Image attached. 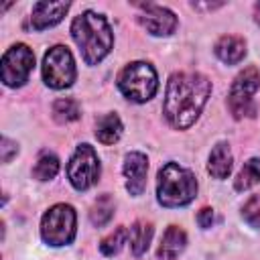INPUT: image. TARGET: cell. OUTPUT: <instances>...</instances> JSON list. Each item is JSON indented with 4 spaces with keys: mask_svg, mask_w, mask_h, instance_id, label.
Segmentation results:
<instances>
[{
    "mask_svg": "<svg viewBox=\"0 0 260 260\" xmlns=\"http://www.w3.org/2000/svg\"><path fill=\"white\" fill-rule=\"evenodd\" d=\"M211 91V81L201 73H173L167 81L162 112L177 130L189 128L201 114Z\"/></svg>",
    "mask_w": 260,
    "mask_h": 260,
    "instance_id": "6da1fadb",
    "label": "cell"
},
{
    "mask_svg": "<svg viewBox=\"0 0 260 260\" xmlns=\"http://www.w3.org/2000/svg\"><path fill=\"white\" fill-rule=\"evenodd\" d=\"M71 37L87 65H98L112 51L114 45V35L106 16L93 10H85L73 18Z\"/></svg>",
    "mask_w": 260,
    "mask_h": 260,
    "instance_id": "7a4b0ae2",
    "label": "cell"
},
{
    "mask_svg": "<svg viewBox=\"0 0 260 260\" xmlns=\"http://www.w3.org/2000/svg\"><path fill=\"white\" fill-rule=\"evenodd\" d=\"M195 195H197V179L189 169L177 162H167L158 171L156 199L160 205L181 207V205L191 203Z\"/></svg>",
    "mask_w": 260,
    "mask_h": 260,
    "instance_id": "3957f363",
    "label": "cell"
},
{
    "mask_svg": "<svg viewBox=\"0 0 260 260\" xmlns=\"http://www.w3.org/2000/svg\"><path fill=\"white\" fill-rule=\"evenodd\" d=\"M118 87L128 100H132L136 104L148 102L150 98H154V93L158 89L156 71L146 61L128 63L118 75Z\"/></svg>",
    "mask_w": 260,
    "mask_h": 260,
    "instance_id": "277c9868",
    "label": "cell"
},
{
    "mask_svg": "<svg viewBox=\"0 0 260 260\" xmlns=\"http://www.w3.org/2000/svg\"><path fill=\"white\" fill-rule=\"evenodd\" d=\"M75 209L67 203L53 205L41 219V236L49 246H67L75 238Z\"/></svg>",
    "mask_w": 260,
    "mask_h": 260,
    "instance_id": "5b68a950",
    "label": "cell"
},
{
    "mask_svg": "<svg viewBox=\"0 0 260 260\" xmlns=\"http://www.w3.org/2000/svg\"><path fill=\"white\" fill-rule=\"evenodd\" d=\"M43 79L53 89H65L75 81V61L67 47L55 45L45 53Z\"/></svg>",
    "mask_w": 260,
    "mask_h": 260,
    "instance_id": "8992f818",
    "label": "cell"
},
{
    "mask_svg": "<svg viewBox=\"0 0 260 260\" xmlns=\"http://www.w3.org/2000/svg\"><path fill=\"white\" fill-rule=\"evenodd\" d=\"M260 87V71L256 67H248L244 69L232 83L230 93H228V108L234 114V118H246V116H254L256 108L252 102V95L256 93V89Z\"/></svg>",
    "mask_w": 260,
    "mask_h": 260,
    "instance_id": "52a82bcc",
    "label": "cell"
},
{
    "mask_svg": "<svg viewBox=\"0 0 260 260\" xmlns=\"http://www.w3.org/2000/svg\"><path fill=\"white\" fill-rule=\"evenodd\" d=\"M69 183L77 191H87L100 179V158L89 144H79L67 165Z\"/></svg>",
    "mask_w": 260,
    "mask_h": 260,
    "instance_id": "ba28073f",
    "label": "cell"
},
{
    "mask_svg": "<svg viewBox=\"0 0 260 260\" xmlns=\"http://www.w3.org/2000/svg\"><path fill=\"white\" fill-rule=\"evenodd\" d=\"M35 67V53L30 47L18 43L12 45L4 57H2V65H0V77L4 81V85L8 87H20L28 81V75Z\"/></svg>",
    "mask_w": 260,
    "mask_h": 260,
    "instance_id": "9c48e42d",
    "label": "cell"
},
{
    "mask_svg": "<svg viewBox=\"0 0 260 260\" xmlns=\"http://www.w3.org/2000/svg\"><path fill=\"white\" fill-rule=\"evenodd\" d=\"M138 8L142 10L138 14V22L154 37H167L171 32H175L177 28V16L175 12H171L165 6L158 4H138Z\"/></svg>",
    "mask_w": 260,
    "mask_h": 260,
    "instance_id": "30bf717a",
    "label": "cell"
},
{
    "mask_svg": "<svg viewBox=\"0 0 260 260\" xmlns=\"http://www.w3.org/2000/svg\"><path fill=\"white\" fill-rule=\"evenodd\" d=\"M124 177H126V189L130 195L138 197L146 189V173H148V160L142 152H128L124 158Z\"/></svg>",
    "mask_w": 260,
    "mask_h": 260,
    "instance_id": "8fae6325",
    "label": "cell"
},
{
    "mask_svg": "<svg viewBox=\"0 0 260 260\" xmlns=\"http://www.w3.org/2000/svg\"><path fill=\"white\" fill-rule=\"evenodd\" d=\"M67 10H69V2H37L30 14V26L35 30H45L61 22Z\"/></svg>",
    "mask_w": 260,
    "mask_h": 260,
    "instance_id": "7c38bea8",
    "label": "cell"
},
{
    "mask_svg": "<svg viewBox=\"0 0 260 260\" xmlns=\"http://www.w3.org/2000/svg\"><path fill=\"white\" fill-rule=\"evenodd\" d=\"M213 51L219 57V61H223L225 65H236L246 55V41L242 37H236V35H223L215 43Z\"/></svg>",
    "mask_w": 260,
    "mask_h": 260,
    "instance_id": "4fadbf2b",
    "label": "cell"
},
{
    "mask_svg": "<svg viewBox=\"0 0 260 260\" xmlns=\"http://www.w3.org/2000/svg\"><path fill=\"white\" fill-rule=\"evenodd\" d=\"M232 165H234V156L228 142H217L209 154V162H207L209 175L215 179H225L232 173Z\"/></svg>",
    "mask_w": 260,
    "mask_h": 260,
    "instance_id": "5bb4252c",
    "label": "cell"
},
{
    "mask_svg": "<svg viewBox=\"0 0 260 260\" xmlns=\"http://www.w3.org/2000/svg\"><path fill=\"white\" fill-rule=\"evenodd\" d=\"M185 244H187L185 232L177 225H169L162 240H160V246H158V258L160 260H175L185 250Z\"/></svg>",
    "mask_w": 260,
    "mask_h": 260,
    "instance_id": "9a60e30c",
    "label": "cell"
},
{
    "mask_svg": "<svg viewBox=\"0 0 260 260\" xmlns=\"http://www.w3.org/2000/svg\"><path fill=\"white\" fill-rule=\"evenodd\" d=\"M122 136V122L118 118V114H106L98 120L95 124V138L102 144H114L118 142V138Z\"/></svg>",
    "mask_w": 260,
    "mask_h": 260,
    "instance_id": "2e32d148",
    "label": "cell"
},
{
    "mask_svg": "<svg viewBox=\"0 0 260 260\" xmlns=\"http://www.w3.org/2000/svg\"><path fill=\"white\" fill-rule=\"evenodd\" d=\"M128 238H130V248L136 256L144 254L150 246V240H152V225L146 223L144 219H138L132 223L130 232H128Z\"/></svg>",
    "mask_w": 260,
    "mask_h": 260,
    "instance_id": "e0dca14e",
    "label": "cell"
},
{
    "mask_svg": "<svg viewBox=\"0 0 260 260\" xmlns=\"http://www.w3.org/2000/svg\"><path fill=\"white\" fill-rule=\"evenodd\" d=\"M57 173H59V158L53 152L43 150L32 167V177L39 181H51Z\"/></svg>",
    "mask_w": 260,
    "mask_h": 260,
    "instance_id": "ac0fdd59",
    "label": "cell"
},
{
    "mask_svg": "<svg viewBox=\"0 0 260 260\" xmlns=\"http://www.w3.org/2000/svg\"><path fill=\"white\" fill-rule=\"evenodd\" d=\"M258 181H260V158H250V160L244 162V167L236 175L234 189L236 191H246L252 185H256Z\"/></svg>",
    "mask_w": 260,
    "mask_h": 260,
    "instance_id": "d6986e66",
    "label": "cell"
},
{
    "mask_svg": "<svg viewBox=\"0 0 260 260\" xmlns=\"http://www.w3.org/2000/svg\"><path fill=\"white\" fill-rule=\"evenodd\" d=\"M112 215H114V199H112L108 193H104V195H100V197L95 199V203L91 205L89 219H91V223H93L95 228H102V225H106V223L112 219Z\"/></svg>",
    "mask_w": 260,
    "mask_h": 260,
    "instance_id": "ffe728a7",
    "label": "cell"
},
{
    "mask_svg": "<svg viewBox=\"0 0 260 260\" xmlns=\"http://www.w3.org/2000/svg\"><path fill=\"white\" fill-rule=\"evenodd\" d=\"M79 106L75 100L71 98H61L53 104V118L55 122L59 124H69V122H75L79 118Z\"/></svg>",
    "mask_w": 260,
    "mask_h": 260,
    "instance_id": "44dd1931",
    "label": "cell"
},
{
    "mask_svg": "<svg viewBox=\"0 0 260 260\" xmlns=\"http://www.w3.org/2000/svg\"><path fill=\"white\" fill-rule=\"evenodd\" d=\"M126 238H128V232H126L122 225L116 228L108 238L102 240V244H100L102 254H104V256H114V254H118V252L122 250V246L126 244Z\"/></svg>",
    "mask_w": 260,
    "mask_h": 260,
    "instance_id": "7402d4cb",
    "label": "cell"
},
{
    "mask_svg": "<svg viewBox=\"0 0 260 260\" xmlns=\"http://www.w3.org/2000/svg\"><path fill=\"white\" fill-rule=\"evenodd\" d=\"M242 217L246 223H250L252 228H260V193L252 195L244 207H242Z\"/></svg>",
    "mask_w": 260,
    "mask_h": 260,
    "instance_id": "603a6c76",
    "label": "cell"
},
{
    "mask_svg": "<svg viewBox=\"0 0 260 260\" xmlns=\"http://www.w3.org/2000/svg\"><path fill=\"white\" fill-rule=\"evenodd\" d=\"M0 158H2V162H10V158L18 152V146H16V142H12V140H8L6 136L0 140Z\"/></svg>",
    "mask_w": 260,
    "mask_h": 260,
    "instance_id": "cb8c5ba5",
    "label": "cell"
},
{
    "mask_svg": "<svg viewBox=\"0 0 260 260\" xmlns=\"http://www.w3.org/2000/svg\"><path fill=\"white\" fill-rule=\"evenodd\" d=\"M197 223H199L203 230L211 228V223H213V209H209V207H203V209L199 211V215H197Z\"/></svg>",
    "mask_w": 260,
    "mask_h": 260,
    "instance_id": "d4e9b609",
    "label": "cell"
},
{
    "mask_svg": "<svg viewBox=\"0 0 260 260\" xmlns=\"http://www.w3.org/2000/svg\"><path fill=\"white\" fill-rule=\"evenodd\" d=\"M254 20L260 24V2H256V4H254Z\"/></svg>",
    "mask_w": 260,
    "mask_h": 260,
    "instance_id": "484cf974",
    "label": "cell"
}]
</instances>
